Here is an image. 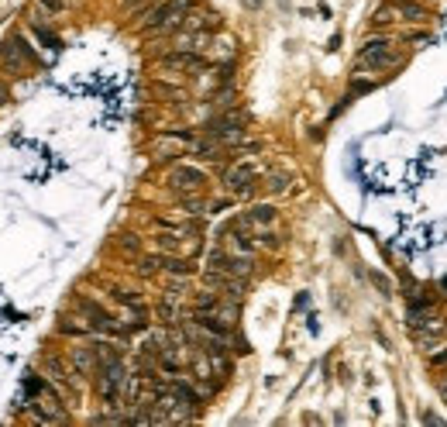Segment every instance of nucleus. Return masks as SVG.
Segmentation results:
<instances>
[{
	"label": "nucleus",
	"mask_w": 447,
	"mask_h": 427,
	"mask_svg": "<svg viewBox=\"0 0 447 427\" xmlns=\"http://www.w3.org/2000/svg\"><path fill=\"white\" fill-rule=\"evenodd\" d=\"M430 366H433V369H447V348H444V351H437V355L430 358Z\"/></svg>",
	"instance_id": "nucleus-14"
},
{
	"label": "nucleus",
	"mask_w": 447,
	"mask_h": 427,
	"mask_svg": "<svg viewBox=\"0 0 447 427\" xmlns=\"http://www.w3.org/2000/svg\"><path fill=\"white\" fill-rule=\"evenodd\" d=\"M69 366L79 372V376H97V351L93 345H76V348L69 351Z\"/></svg>",
	"instance_id": "nucleus-8"
},
{
	"label": "nucleus",
	"mask_w": 447,
	"mask_h": 427,
	"mask_svg": "<svg viewBox=\"0 0 447 427\" xmlns=\"http://www.w3.org/2000/svg\"><path fill=\"white\" fill-rule=\"evenodd\" d=\"M162 266H158V255H138V276H158Z\"/></svg>",
	"instance_id": "nucleus-11"
},
{
	"label": "nucleus",
	"mask_w": 447,
	"mask_h": 427,
	"mask_svg": "<svg viewBox=\"0 0 447 427\" xmlns=\"http://www.w3.org/2000/svg\"><path fill=\"white\" fill-rule=\"evenodd\" d=\"M117 245H120V248H124V252H131V255H138L141 252V241H138V234H117Z\"/></svg>",
	"instance_id": "nucleus-12"
},
{
	"label": "nucleus",
	"mask_w": 447,
	"mask_h": 427,
	"mask_svg": "<svg viewBox=\"0 0 447 427\" xmlns=\"http://www.w3.org/2000/svg\"><path fill=\"white\" fill-rule=\"evenodd\" d=\"M441 396H444V403H447V379H441Z\"/></svg>",
	"instance_id": "nucleus-17"
},
{
	"label": "nucleus",
	"mask_w": 447,
	"mask_h": 427,
	"mask_svg": "<svg viewBox=\"0 0 447 427\" xmlns=\"http://www.w3.org/2000/svg\"><path fill=\"white\" fill-rule=\"evenodd\" d=\"M158 266L173 276H193V266L190 258H179V255H158Z\"/></svg>",
	"instance_id": "nucleus-10"
},
{
	"label": "nucleus",
	"mask_w": 447,
	"mask_h": 427,
	"mask_svg": "<svg viewBox=\"0 0 447 427\" xmlns=\"http://www.w3.org/2000/svg\"><path fill=\"white\" fill-rule=\"evenodd\" d=\"M217 28H220V18L214 11H193L190 7V14L183 18V31H217Z\"/></svg>",
	"instance_id": "nucleus-9"
},
{
	"label": "nucleus",
	"mask_w": 447,
	"mask_h": 427,
	"mask_svg": "<svg viewBox=\"0 0 447 427\" xmlns=\"http://www.w3.org/2000/svg\"><path fill=\"white\" fill-rule=\"evenodd\" d=\"M389 21H399V24H427L430 21V11L420 4V0H389L386 7H379L371 14V24L382 28Z\"/></svg>",
	"instance_id": "nucleus-3"
},
{
	"label": "nucleus",
	"mask_w": 447,
	"mask_h": 427,
	"mask_svg": "<svg viewBox=\"0 0 447 427\" xmlns=\"http://www.w3.org/2000/svg\"><path fill=\"white\" fill-rule=\"evenodd\" d=\"M165 186H169L175 196L203 194V186H207V173H203V169H196V166L179 162V166H173V169H169V176H165Z\"/></svg>",
	"instance_id": "nucleus-5"
},
{
	"label": "nucleus",
	"mask_w": 447,
	"mask_h": 427,
	"mask_svg": "<svg viewBox=\"0 0 447 427\" xmlns=\"http://www.w3.org/2000/svg\"><path fill=\"white\" fill-rule=\"evenodd\" d=\"M289 186V176H282V173H275L272 179H269V194H282Z\"/></svg>",
	"instance_id": "nucleus-13"
},
{
	"label": "nucleus",
	"mask_w": 447,
	"mask_h": 427,
	"mask_svg": "<svg viewBox=\"0 0 447 427\" xmlns=\"http://www.w3.org/2000/svg\"><path fill=\"white\" fill-rule=\"evenodd\" d=\"M207 269L214 272H227V276H241V279H252L255 276V258H248V255H237L231 252V248H210L207 252Z\"/></svg>",
	"instance_id": "nucleus-4"
},
{
	"label": "nucleus",
	"mask_w": 447,
	"mask_h": 427,
	"mask_svg": "<svg viewBox=\"0 0 447 427\" xmlns=\"http://www.w3.org/2000/svg\"><path fill=\"white\" fill-rule=\"evenodd\" d=\"M45 4V11H62L66 7V0H41Z\"/></svg>",
	"instance_id": "nucleus-15"
},
{
	"label": "nucleus",
	"mask_w": 447,
	"mask_h": 427,
	"mask_svg": "<svg viewBox=\"0 0 447 427\" xmlns=\"http://www.w3.org/2000/svg\"><path fill=\"white\" fill-rule=\"evenodd\" d=\"M141 4H148V0H120V7H124V11H138Z\"/></svg>",
	"instance_id": "nucleus-16"
},
{
	"label": "nucleus",
	"mask_w": 447,
	"mask_h": 427,
	"mask_svg": "<svg viewBox=\"0 0 447 427\" xmlns=\"http://www.w3.org/2000/svg\"><path fill=\"white\" fill-rule=\"evenodd\" d=\"M190 7H193V0H162L158 7H152L148 14H145V31L148 35H169L175 28H183V18L190 14Z\"/></svg>",
	"instance_id": "nucleus-1"
},
{
	"label": "nucleus",
	"mask_w": 447,
	"mask_h": 427,
	"mask_svg": "<svg viewBox=\"0 0 447 427\" xmlns=\"http://www.w3.org/2000/svg\"><path fill=\"white\" fill-rule=\"evenodd\" d=\"M403 62V52L392 49V35H375L358 49V66H369L371 73H382V69H396Z\"/></svg>",
	"instance_id": "nucleus-2"
},
{
	"label": "nucleus",
	"mask_w": 447,
	"mask_h": 427,
	"mask_svg": "<svg viewBox=\"0 0 447 427\" xmlns=\"http://www.w3.org/2000/svg\"><path fill=\"white\" fill-rule=\"evenodd\" d=\"M203 283L210 286V290H220L227 300H245V293H248V279H241V276H227V272H214V269H203Z\"/></svg>",
	"instance_id": "nucleus-7"
},
{
	"label": "nucleus",
	"mask_w": 447,
	"mask_h": 427,
	"mask_svg": "<svg viewBox=\"0 0 447 427\" xmlns=\"http://www.w3.org/2000/svg\"><path fill=\"white\" fill-rule=\"evenodd\" d=\"M258 183V166L255 162H234L224 169V190L231 196H252Z\"/></svg>",
	"instance_id": "nucleus-6"
}]
</instances>
